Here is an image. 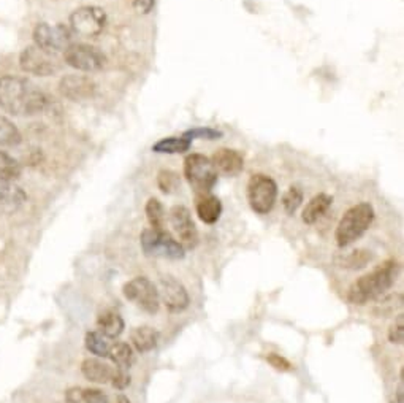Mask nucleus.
Here are the masks:
<instances>
[{
    "label": "nucleus",
    "mask_w": 404,
    "mask_h": 403,
    "mask_svg": "<svg viewBox=\"0 0 404 403\" xmlns=\"http://www.w3.org/2000/svg\"><path fill=\"white\" fill-rule=\"evenodd\" d=\"M64 61L67 66L86 73L99 72L107 66V56L99 48L86 43H72L64 51Z\"/></svg>",
    "instance_id": "1a4fd4ad"
},
{
    "label": "nucleus",
    "mask_w": 404,
    "mask_h": 403,
    "mask_svg": "<svg viewBox=\"0 0 404 403\" xmlns=\"http://www.w3.org/2000/svg\"><path fill=\"white\" fill-rule=\"evenodd\" d=\"M388 338L392 343L401 345L404 342V321H403V315H400L398 321H396L392 328L388 330Z\"/></svg>",
    "instance_id": "473e14b6"
},
{
    "label": "nucleus",
    "mask_w": 404,
    "mask_h": 403,
    "mask_svg": "<svg viewBox=\"0 0 404 403\" xmlns=\"http://www.w3.org/2000/svg\"><path fill=\"white\" fill-rule=\"evenodd\" d=\"M59 93L72 102H85L95 95L97 85L86 75H65L59 83Z\"/></svg>",
    "instance_id": "4468645a"
},
{
    "label": "nucleus",
    "mask_w": 404,
    "mask_h": 403,
    "mask_svg": "<svg viewBox=\"0 0 404 403\" xmlns=\"http://www.w3.org/2000/svg\"><path fill=\"white\" fill-rule=\"evenodd\" d=\"M211 162L218 173L225 177L240 175L245 169V157H243L236 150L220 148L213 155Z\"/></svg>",
    "instance_id": "2eb2a0df"
},
{
    "label": "nucleus",
    "mask_w": 404,
    "mask_h": 403,
    "mask_svg": "<svg viewBox=\"0 0 404 403\" xmlns=\"http://www.w3.org/2000/svg\"><path fill=\"white\" fill-rule=\"evenodd\" d=\"M50 105L48 95L32 81L6 75L0 78V108L13 116L40 115Z\"/></svg>",
    "instance_id": "f257e3e1"
},
{
    "label": "nucleus",
    "mask_w": 404,
    "mask_h": 403,
    "mask_svg": "<svg viewBox=\"0 0 404 403\" xmlns=\"http://www.w3.org/2000/svg\"><path fill=\"white\" fill-rule=\"evenodd\" d=\"M97 329L111 340L117 338L124 332V319L115 310H105L97 318Z\"/></svg>",
    "instance_id": "6ab92c4d"
},
{
    "label": "nucleus",
    "mask_w": 404,
    "mask_h": 403,
    "mask_svg": "<svg viewBox=\"0 0 404 403\" xmlns=\"http://www.w3.org/2000/svg\"><path fill=\"white\" fill-rule=\"evenodd\" d=\"M302 202H303V192L299 187L297 186H292L289 187V191L284 194V197H282V206H284V210L287 214H294L299 205H302Z\"/></svg>",
    "instance_id": "c756f323"
},
{
    "label": "nucleus",
    "mask_w": 404,
    "mask_h": 403,
    "mask_svg": "<svg viewBox=\"0 0 404 403\" xmlns=\"http://www.w3.org/2000/svg\"><path fill=\"white\" fill-rule=\"evenodd\" d=\"M81 372L85 375V378L92 381V383L107 384L111 383V380H113L116 367H111L110 364L103 362L102 359L89 357L81 364Z\"/></svg>",
    "instance_id": "f3484780"
},
{
    "label": "nucleus",
    "mask_w": 404,
    "mask_h": 403,
    "mask_svg": "<svg viewBox=\"0 0 404 403\" xmlns=\"http://www.w3.org/2000/svg\"><path fill=\"white\" fill-rule=\"evenodd\" d=\"M85 343H86V348L89 352H92L94 356L97 357H108L110 350H111V338H108L107 335H103L99 330H94V332H87L86 333V338H85Z\"/></svg>",
    "instance_id": "5701e85b"
},
{
    "label": "nucleus",
    "mask_w": 404,
    "mask_h": 403,
    "mask_svg": "<svg viewBox=\"0 0 404 403\" xmlns=\"http://www.w3.org/2000/svg\"><path fill=\"white\" fill-rule=\"evenodd\" d=\"M19 66L26 73L36 76H53L60 70L59 62L50 53H45L36 45L27 46L19 56Z\"/></svg>",
    "instance_id": "9b49d317"
},
{
    "label": "nucleus",
    "mask_w": 404,
    "mask_h": 403,
    "mask_svg": "<svg viewBox=\"0 0 404 403\" xmlns=\"http://www.w3.org/2000/svg\"><path fill=\"white\" fill-rule=\"evenodd\" d=\"M277 184L271 177L255 173L248 183V202L250 208L259 214H268L276 204Z\"/></svg>",
    "instance_id": "423d86ee"
},
{
    "label": "nucleus",
    "mask_w": 404,
    "mask_h": 403,
    "mask_svg": "<svg viewBox=\"0 0 404 403\" xmlns=\"http://www.w3.org/2000/svg\"><path fill=\"white\" fill-rule=\"evenodd\" d=\"M184 177L187 183L192 186L195 194L211 192L213 187L218 183V172L210 157L198 152L189 155L184 161Z\"/></svg>",
    "instance_id": "20e7f679"
},
{
    "label": "nucleus",
    "mask_w": 404,
    "mask_h": 403,
    "mask_svg": "<svg viewBox=\"0 0 404 403\" xmlns=\"http://www.w3.org/2000/svg\"><path fill=\"white\" fill-rule=\"evenodd\" d=\"M159 297L166 308L173 313L184 311L189 307V294H187L183 283H179L175 276L165 275L159 281Z\"/></svg>",
    "instance_id": "f8f14e48"
},
{
    "label": "nucleus",
    "mask_w": 404,
    "mask_h": 403,
    "mask_svg": "<svg viewBox=\"0 0 404 403\" xmlns=\"http://www.w3.org/2000/svg\"><path fill=\"white\" fill-rule=\"evenodd\" d=\"M23 142L19 129L13 124L9 117L0 115V147H18Z\"/></svg>",
    "instance_id": "393cba45"
},
{
    "label": "nucleus",
    "mask_w": 404,
    "mask_h": 403,
    "mask_svg": "<svg viewBox=\"0 0 404 403\" xmlns=\"http://www.w3.org/2000/svg\"><path fill=\"white\" fill-rule=\"evenodd\" d=\"M371 254L369 251H365V249H357V251H352L349 256L343 257V261H341V267H346V268H363L366 267V263L371 261Z\"/></svg>",
    "instance_id": "c85d7f7f"
},
{
    "label": "nucleus",
    "mask_w": 404,
    "mask_h": 403,
    "mask_svg": "<svg viewBox=\"0 0 404 403\" xmlns=\"http://www.w3.org/2000/svg\"><path fill=\"white\" fill-rule=\"evenodd\" d=\"M21 172H23V169H21V164L16 159H13L10 155L0 150V179L13 183L21 177Z\"/></svg>",
    "instance_id": "a878e982"
},
{
    "label": "nucleus",
    "mask_w": 404,
    "mask_h": 403,
    "mask_svg": "<svg viewBox=\"0 0 404 403\" xmlns=\"http://www.w3.org/2000/svg\"><path fill=\"white\" fill-rule=\"evenodd\" d=\"M62 403H72V402H67V400H65V402H62Z\"/></svg>",
    "instance_id": "58836bf2"
},
{
    "label": "nucleus",
    "mask_w": 404,
    "mask_h": 403,
    "mask_svg": "<svg viewBox=\"0 0 404 403\" xmlns=\"http://www.w3.org/2000/svg\"><path fill=\"white\" fill-rule=\"evenodd\" d=\"M142 248L146 256L164 257V259L178 261L184 257V246L165 231L144 229L140 237Z\"/></svg>",
    "instance_id": "39448f33"
},
{
    "label": "nucleus",
    "mask_w": 404,
    "mask_h": 403,
    "mask_svg": "<svg viewBox=\"0 0 404 403\" xmlns=\"http://www.w3.org/2000/svg\"><path fill=\"white\" fill-rule=\"evenodd\" d=\"M333 204V197L329 194H319V196L312 197L309 204L306 205L303 210V221L306 224H314L324 214L329 211V208Z\"/></svg>",
    "instance_id": "412c9836"
},
{
    "label": "nucleus",
    "mask_w": 404,
    "mask_h": 403,
    "mask_svg": "<svg viewBox=\"0 0 404 403\" xmlns=\"http://www.w3.org/2000/svg\"><path fill=\"white\" fill-rule=\"evenodd\" d=\"M130 384V375L127 373V370H124V368H117L116 367V372L113 375V380H111V386L115 389H125Z\"/></svg>",
    "instance_id": "72a5a7b5"
},
{
    "label": "nucleus",
    "mask_w": 404,
    "mask_h": 403,
    "mask_svg": "<svg viewBox=\"0 0 404 403\" xmlns=\"http://www.w3.org/2000/svg\"><path fill=\"white\" fill-rule=\"evenodd\" d=\"M26 192L10 182L0 184V213L11 214L18 211L26 202Z\"/></svg>",
    "instance_id": "a211bd4d"
},
{
    "label": "nucleus",
    "mask_w": 404,
    "mask_h": 403,
    "mask_svg": "<svg viewBox=\"0 0 404 403\" xmlns=\"http://www.w3.org/2000/svg\"><path fill=\"white\" fill-rule=\"evenodd\" d=\"M192 147V140L186 137H165L152 145V151L159 155H183Z\"/></svg>",
    "instance_id": "4be33fe9"
},
{
    "label": "nucleus",
    "mask_w": 404,
    "mask_h": 403,
    "mask_svg": "<svg viewBox=\"0 0 404 403\" xmlns=\"http://www.w3.org/2000/svg\"><path fill=\"white\" fill-rule=\"evenodd\" d=\"M83 403H110V395L103 394L100 389H85Z\"/></svg>",
    "instance_id": "2f4dec72"
},
{
    "label": "nucleus",
    "mask_w": 404,
    "mask_h": 403,
    "mask_svg": "<svg viewBox=\"0 0 404 403\" xmlns=\"http://www.w3.org/2000/svg\"><path fill=\"white\" fill-rule=\"evenodd\" d=\"M122 293L127 300L134 302L143 311L151 313V315L159 311L160 297L157 286L146 276H137L129 283H125Z\"/></svg>",
    "instance_id": "9d476101"
},
{
    "label": "nucleus",
    "mask_w": 404,
    "mask_h": 403,
    "mask_svg": "<svg viewBox=\"0 0 404 403\" xmlns=\"http://www.w3.org/2000/svg\"><path fill=\"white\" fill-rule=\"evenodd\" d=\"M179 175L171 170H160L157 175V186L164 194H173L179 187Z\"/></svg>",
    "instance_id": "cd10ccee"
},
{
    "label": "nucleus",
    "mask_w": 404,
    "mask_h": 403,
    "mask_svg": "<svg viewBox=\"0 0 404 403\" xmlns=\"http://www.w3.org/2000/svg\"><path fill=\"white\" fill-rule=\"evenodd\" d=\"M156 5V0H134V10L140 15H148Z\"/></svg>",
    "instance_id": "c9c22d12"
},
{
    "label": "nucleus",
    "mask_w": 404,
    "mask_h": 403,
    "mask_svg": "<svg viewBox=\"0 0 404 403\" xmlns=\"http://www.w3.org/2000/svg\"><path fill=\"white\" fill-rule=\"evenodd\" d=\"M195 210H197L201 222H205V224H216L222 214V204L211 192L195 194Z\"/></svg>",
    "instance_id": "dca6fc26"
},
{
    "label": "nucleus",
    "mask_w": 404,
    "mask_h": 403,
    "mask_svg": "<svg viewBox=\"0 0 404 403\" xmlns=\"http://www.w3.org/2000/svg\"><path fill=\"white\" fill-rule=\"evenodd\" d=\"M108 357L117 368H124V370H129L135 360L134 351H132L130 345L124 343V342H115L113 345H111Z\"/></svg>",
    "instance_id": "b1692460"
},
{
    "label": "nucleus",
    "mask_w": 404,
    "mask_h": 403,
    "mask_svg": "<svg viewBox=\"0 0 404 403\" xmlns=\"http://www.w3.org/2000/svg\"><path fill=\"white\" fill-rule=\"evenodd\" d=\"M130 342L138 352H149L159 343V333L149 325H142L130 332Z\"/></svg>",
    "instance_id": "aec40b11"
},
{
    "label": "nucleus",
    "mask_w": 404,
    "mask_h": 403,
    "mask_svg": "<svg viewBox=\"0 0 404 403\" xmlns=\"http://www.w3.org/2000/svg\"><path fill=\"white\" fill-rule=\"evenodd\" d=\"M33 43L45 53L55 56L72 45V31L65 24L38 23L33 29Z\"/></svg>",
    "instance_id": "0eeeda50"
},
{
    "label": "nucleus",
    "mask_w": 404,
    "mask_h": 403,
    "mask_svg": "<svg viewBox=\"0 0 404 403\" xmlns=\"http://www.w3.org/2000/svg\"><path fill=\"white\" fill-rule=\"evenodd\" d=\"M107 26V13L100 6L86 5L70 15V31L80 37L92 38L100 36Z\"/></svg>",
    "instance_id": "6e6552de"
},
{
    "label": "nucleus",
    "mask_w": 404,
    "mask_h": 403,
    "mask_svg": "<svg viewBox=\"0 0 404 403\" xmlns=\"http://www.w3.org/2000/svg\"><path fill=\"white\" fill-rule=\"evenodd\" d=\"M374 221V210L369 204H357L352 208H349L344 213V216L341 218L339 224L336 227V234L334 239L339 248H346L352 245L354 241H357L361 235H363L369 226Z\"/></svg>",
    "instance_id": "7ed1b4c3"
},
{
    "label": "nucleus",
    "mask_w": 404,
    "mask_h": 403,
    "mask_svg": "<svg viewBox=\"0 0 404 403\" xmlns=\"http://www.w3.org/2000/svg\"><path fill=\"white\" fill-rule=\"evenodd\" d=\"M267 360H268V364H270L271 367L276 368V370H281V372H289V370H292V364L289 362L287 359L281 357L280 354H268Z\"/></svg>",
    "instance_id": "f704fd0d"
},
{
    "label": "nucleus",
    "mask_w": 404,
    "mask_h": 403,
    "mask_svg": "<svg viewBox=\"0 0 404 403\" xmlns=\"http://www.w3.org/2000/svg\"><path fill=\"white\" fill-rule=\"evenodd\" d=\"M110 403H130V400L125 397V395L117 394V395H111Z\"/></svg>",
    "instance_id": "4c0bfd02"
},
{
    "label": "nucleus",
    "mask_w": 404,
    "mask_h": 403,
    "mask_svg": "<svg viewBox=\"0 0 404 403\" xmlns=\"http://www.w3.org/2000/svg\"><path fill=\"white\" fill-rule=\"evenodd\" d=\"M400 273V263L396 261H386L374 267L371 272L355 281L349 289V302L354 305H365L373 298L379 297L393 286Z\"/></svg>",
    "instance_id": "f03ea898"
},
{
    "label": "nucleus",
    "mask_w": 404,
    "mask_h": 403,
    "mask_svg": "<svg viewBox=\"0 0 404 403\" xmlns=\"http://www.w3.org/2000/svg\"><path fill=\"white\" fill-rule=\"evenodd\" d=\"M146 218H148L151 229L164 231L165 229V208L157 199H149L146 204Z\"/></svg>",
    "instance_id": "bb28decb"
},
{
    "label": "nucleus",
    "mask_w": 404,
    "mask_h": 403,
    "mask_svg": "<svg viewBox=\"0 0 404 403\" xmlns=\"http://www.w3.org/2000/svg\"><path fill=\"white\" fill-rule=\"evenodd\" d=\"M83 392H85V389H81V387L68 389V391L65 392V400L72 402V403H83Z\"/></svg>",
    "instance_id": "e433bc0d"
},
{
    "label": "nucleus",
    "mask_w": 404,
    "mask_h": 403,
    "mask_svg": "<svg viewBox=\"0 0 404 403\" xmlns=\"http://www.w3.org/2000/svg\"><path fill=\"white\" fill-rule=\"evenodd\" d=\"M170 222L181 240V245L186 248H195L198 245V231L195 227L189 208L184 205L173 206L170 210Z\"/></svg>",
    "instance_id": "ddd939ff"
},
{
    "label": "nucleus",
    "mask_w": 404,
    "mask_h": 403,
    "mask_svg": "<svg viewBox=\"0 0 404 403\" xmlns=\"http://www.w3.org/2000/svg\"><path fill=\"white\" fill-rule=\"evenodd\" d=\"M222 132L218 129H213V127H193L184 132L186 138H189V140H195V138H201V140H219L222 138Z\"/></svg>",
    "instance_id": "7c9ffc66"
}]
</instances>
